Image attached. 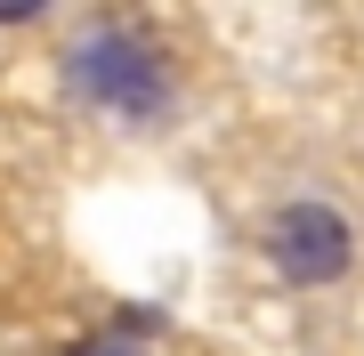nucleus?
I'll list each match as a JSON object with an SVG mask.
<instances>
[{"label": "nucleus", "mask_w": 364, "mask_h": 356, "mask_svg": "<svg viewBox=\"0 0 364 356\" xmlns=\"http://www.w3.org/2000/svg\"><path fill=\"white\" fill-rule=\"evenodd\" d=\"M267 259L284 284H340L356 267V235L332 203H284L267 227Z\"/></svg>", "instance_id": "f03ea898"}, {"label": "nucleus", "mask_w": 364, "mask_h": 356, "mask_svg": "<svg viewBox=\"0 0 364 356\" xmlns=\"http://www.w3.org/2000/svg\"><path fill=\"white\" fill-rule=\"evenodd\" d=\"M73 356H138V348H122V340H90V348H73Z\"/></svg>", "instance_id": "7ed1b4c3"}, {"label": "nucleus", "mask_w": 364, "mask_h": 356, "mask_svg": "<svg viewBox=\"0 0 364 356\" xmlns=\"http://www.w3.org/2000/svg\"><path fill=\"white\" fill-rule=\"evenodd\" d=\"M65 81H73V97H90L114 122H154L170 106V57L138 25H90L65 57Z\"/></svg>", "instance_id": "f257e3e1"}]
</instances>
